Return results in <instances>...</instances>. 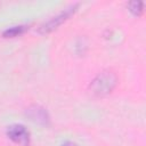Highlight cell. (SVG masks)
I'll list each match as a JSON object with an SVG mask.
<instances>
[{
	"label": "cell",
	"instance_id": "cell-7",
	"mask_svg": "<svg viewBox=\"0 0 146 146\" xmlns=\"http://www.w3.org/2000/svg\"><path fill=\"white\" fill-rule=\"evenodd\" d=\"M60 146H79L78 144H75L74 141H71V140H65L64 143H62Z\"/></svg>",
	"mask_w": 146,
	"mask_h": 146
},
{
	"label": "cell",
	"instance_id": "cell-5",
	"mask_svg": "<svg viewBox=\"0 0 146 146\" xmlns=\"http://www.w3.org/2000/svg\"><path fill=\"white\" fill-rule=\"evenodd\" d=\"M26 26L25 25H16V26H11L9 29H7L6 31H3L2 35L5 38H15V36H18L21 34H23L25 31H26Z\"/></svg>",
	"mask_w": 146,
	"mask_h": 146
},
{
	"label": "cell",
	"instance_id": "cell-6",
	"mask_svg": "<svg viewBox=\"0 0 146 146\" xmlns=\"http://www.w3.org/2000/svg\"><path fill=\"white\" fill-rule=\"evenodd\" d=\"M130 13H132L135 16H140L144 11V5L141 1H131L127 5Z\"/></svg>",
	"mask_w": 146,
	"mask_h": 146
},
{
	"label": "cell",
	"instance_id": "cell-2",
	"mask_svg": "<svg viewBox=\"0 0 146 146\" xmlns=\"http://www.w3.org/2000/svg\"><path fill=\"white\" fill-rule=\"evenodd\" d=\"M78 6H79V3H73L70 7H67L66 9H64L62 13L57 14L56 16H52L51 18H49L48 21L42 23L38 27V33H40V34H48V33L55 31L56 29H58L63 23H65L76 11Z\"/></svg>",
	"mask_w": 146,
	"mask_h": 146
},
{
	"label": "cell",
	"instance_id": "cell-1",
	"mask_svg": "<svg viewBox=\"0 0 146 146\" xmlns=\"http://www.w3.org/2000/svg\"><path fill=\"white\" fill-rule=\"evenodd\" d=\"M117 84V76L114 72L105 70L99 72L89 84L90 92L96 97L110 95Z\"/></svg>",
	"mask_w": 146,
	"mask_h": 146
},
{
	"label": "cell",
	"instance_id": "cell-4",
	"mask_svg": "<svg viewBox=\"0 0 146 146\" xmlns=\"http://www.w3.org/2000/svg\"><path fill=\"white\" fill-rule=\"evenodd\" d=\"M25 114L32 122H34L36 124L48 125L50 123V115H49L48 111L40 105L33 104V105L29 106L25 110Z\"/></svg>",
	"mask_w": 146,
	"mask_h": 146
},
{
	"label": "cell",
	"instance_id": "cell-3",
	"mask_svg": "<svg viewBox=\"0 0 146 146\" xmlns=\"http://www.w3.org/2000/svg\"><path fill=\"white\" fill-rule=\"evenodd\" d=\"M6 135L16 145L29 146L31 144V133L26 129V127L23 124L15 123V124L9 125L6 130Z\"/></svg>",
	"mask_w": 146,
	"mask_h": 146
}]
</instances>
